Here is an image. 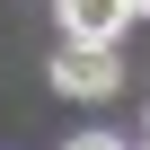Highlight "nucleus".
<instances>
[{
  "label": "nucleus",
  "instance_id": "obj_2",
  "mask_svg": "<svg viewBox=\"0 0 150 150\" xmlns=\"http://www.w3.org/2000/svg\"><path fill=\"white\" fill-rule=\"evenodd\" d=\"M132 27V0H62V35H88V44H115Z\"/></svg>",
  "mask_w": 150,
  "mask_h": 150
},
{
  "label": "nucleus",
  "instance_id": "obj_1",
  "mask_svg": "<svg viewBox=\"0 0 150 150\" xmlns=\"http://www.w3.org/2000/svg\"><path fill=\"white\" fill-rule=\"evenodd\" d=\"M53 88H62V97H115V88H124V62H115V44L62 35V53H53Z\"/></svg>",
  "mask_w": 150,
  "mask_h": 150
},
{
  "label": "nucleus",
  "instance_id": "obj_3",
  "mask_svg": "<svg viewBox=\"0 0 150 150\" xmlns=\"http://www.w3.org/2000/svg\"><path fill=\"white\" fill-rule=\"evenodd\" d=\"M71 150H124L115 132H80V141H71Z\"/></svg>",
  "mask_w": 150,
  "mask_h": 150
},
{
  "label": "nucleus",
  "instance_id": "obj_4",
  "mask_svg": "<svg viewBox=\"0 0 150 150\" xmlns=\"http://www.w3.org/2000/svg\"><path fill=\"white\" fill-rule=\"evenodd\" d=\"M132 18H150V0H132Z\"/></svg>",
  "mask_w": 150,
  "mask_h": 150
}]
</instances>
